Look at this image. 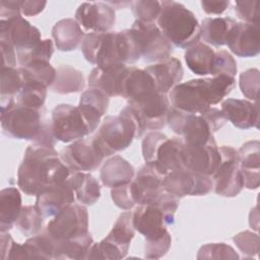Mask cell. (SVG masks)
I'll list each match as a JSON object with an SVG mask.
<instances>
[{
    "instance_id": "1",
    "label": "cell",
    "mask_w": 260,
    "mask_h": 260,
    "mask_svg": "<svg viewBox=\"0 0 260 260\" xmlns=\"http://www.w3.org/2000/svg\"><path fill=\"white\" fill-rule=\"evenodd\" d=\"M71 171L54 147L30 144L18 167L17 185L26 195L37 196L49 187L66 181Z\"/></svg>"
},
{
    "instance_id": "2",
    "label": "cell",
    "mask_w": 260,
    "mask_h": 260,
    "mask_svg": "<svg viewBox=\"0 0 260 260\" xmlns=\"http://www.w3.org/2000/svg\"><path fill=\"white\" fill-rule=\"evenodd\" d=\"M235 86L236 79L230 75L191 79L177 84L170 92V100L175 109L201 114L221 102Z\"/></svg>"
},
{
    "instance_id": "3",
    "label": "cell",
    "mask_w": 260,
    "mask_h": 260,
    "mask_svg": "<svg viewBox=\"0 0 260 260\" xmlns=\"http://www.w3.org/2000/svg\"><path fill=\"white\" fill-rule=\"evenodd\" d=\"M86 61L95 66L133 64L140 58L138 45L131 29L108 32H88L81 43Z\"/></svg>"
},
{
    "instance_id": "4",
    "label": "cell",
    "mask_w": 260,
    "mask_h": 260,
    "mask_svg": "<svg viewBox=\"0 0 260 260\" xmlns=\"http://www.w3.org/2000/svg\"><path fill=\"white\" fill-rule=\"evenodd\" d=\"M146 128L137 112L129 105L117 116H107L91 141L106 156L126 149L135 138H140Z\"/></svg>"
},
{
    "instance_id": "5",
    "label": "cell",
    "mask_w": 260,
    "mask_h": 260,
    "mask_svg": "<svg viewBox=\"0 0 260 260\" xmlns=\"http://www.w3.org/2000/svg\"><path fill=\"white\" fill-rule=\"evenodd\" d=\"M157 26L174 46L189 49L200 40V24L195 14L176 1H161Z\"/></svg>"
},
{
    "instance_id": "6",
    "label": "cell",
    "mask_w": 260,
    "mask_h": 260,
    "mask_svg": "<svg viewBox=\"0 0 260 260\" xmlns=\"http://www.w3.org/2000/svg\"><path fill=\"white\" fill-rule=\"evenodd\" d=\"M178 197L164 192L154 201L137 205L132 212V223L145 241H156L168 233V226L175 221V213L179 205Z\"/></svg>"
},
{
    "instance_id": "7",
    "label": "cell",
    "mask_w": 260,
    "mask_h": 260,
    "mask_svg": "<svg viewBox=\"0 0 260 260\" xmlns=\"http://www.w3.org/2000/svg\"><path fill=\"white\" fill-rule=\"evenodd\" d=\"M45 109H32L18 105L14 98L1 105V127L9 137L35 141L45 128L47 120L44 119Z\"/></svg>"
},
{
    "instance_id": "8",
    "label": "cell",
    "mask_w": 260,
    "mask_h": 260,
    "mask_svg": "<svg viewBox=\"0 0 260 260\" xmlns=\"http://www.w3.org/2000/svg\"><path fill=\"white\" fill-rule=\"evenodd\" d=\"M183 145L182 138H169L157 131L147 133L142 140L145 165L164 178L171 172L183 168L181 159Z\"/></svg>"
},
{
    "instance_id": "9",
    "label": "cell",
    "mask_w": 260,
    "mask_h": 260,
    "mask_svg": "<svg viewBox=\"0 0 260 260\" xmlns=\"http://www.w3.org/2000/svg\"><path fill=\"white\" fill-rule=\"evenodd\" d=\"M135 235L132 223V212L120 214L109 235L99 243L91 245L86 259L116 260L125 258Z\"/></svg>"
},
{
    "instance_id": "10",
    "label": "cell",
    "mask_w": 260,
    "mask_h": 260,
    "mask_svg": "<svg viewBox=\"0 0 260 260\" xmlns=\"http://www.w3.org/2000/svg\"><path fill=\"white\" fill-rule=\"evenodd\" d=\"M51 126L56 140L65 143L82 139L93 132L79 107L68 104L54 108Z\"/></svg>"
},
{
    "instance_id": "11",
    "label": "cell",
    "mask_w": 260,
    "mask_h": 260,
    "mask_svg": "<svg viewBox=\"0 0 260 260\" xmlns=\"http://www.w3.org/2000/svg\"><path fill=\"white\" fill-rule=\"evenodd\" d=\"M53 242H61L88 233V213L82 204L72 203L53 216L43 230Z\"/></svg>"
},
{
    "instance_id": "12",
    "label": "cell",
    "mask_w": 260,
    "mask_h": 260,
    "mask_svg": "<svg viewBox=\"0 0 260 260\" xmlns=\"http://www.w3.org/2000/svg\"><path fill=\"white\" fill-rule=\"evenodd\" d=\"M167 123L175 133L182 136L185 144H205L214 139V131L202 113L191 114L171 108Z\"/></svg>"
},
{
    "instance_id": "13",
    "label": "cell",
    "mask_w": 260,
    "mask_h": 260,
    "mask_svg": "<svg viewBox=\"0 0 260 260\" xmlns=\"http://www.w3.org/2000/svg\"><path fill=\"white\" fill-rule=\"evenodd\" d=\"M130 29L145 62L157 63L171 57L173 45L165 38L154 22L135 20Z\"/></svg>"
},
{
    "instance_id": "14",
    "label": "cell",
    "mask_w": 260,
    "mask_h": 260,
    "mask_svg": "<svg viewBox=\"0 0 260 260\" xmlns=\"http://www.w3.org/2000/svg\"><path fill=\"white\" fill-rule=\"evenodd\" d=\"M218 149L220 162L211 176L214 192L223 197H235L244 188V179L238 160V150L226 145L220 146Z\"/></svg>"
},
{
    "instance_id": "15",
    "label": "cell",
    "mask_w": 260,
    "mask_h": 260,
    "mask_svg": "<svg viewBox=\"0 0 260 260\" xmlns=\"http://www.w3.org/2000/svg\"><path fill=\"white\" fill-rule=\"evenodd\" d=\"M42 41L40 30L21 15L0 19V42L10 45L16 55L29 52Z\"/></svg>"
},
{
    "instance_id": "16",
    "label": "cell",
    "mask_w": 260,
    "mask_h": 260,
    "mask_svg": "<svg viewBox=\"0 0 260 260\" xmlns=\"http://www.w3.org/2000/svg\"><path fill=\"white\" fill-rule=\"evenodd\" d=\"M127 105L137 112L146 129L158 130L166 126L171 109L167 94L157 90H150L129 100Z\"/></svg>"
},
{
    "instance_id": "17",
    "label": "cell",
    "mask_w": 260,
    "mask_h": 260,
    "mask_svg": "<svg viewBox=\"0 0 260 260\" xmlns=\"http://www.w3.org/2000/svg\"><path fill=\"white\" fill-rule=\"evenodd\" d=\"M162 187L167 193L182 198L206 195L212 190L213 182L209 176L196 174L181 168L164 177Z\"/></svg>"
},
{
    "instance_id": "18",
    "label": "cell",
    "mask_w": 260,
    "mask_h": 260,
    "mask_svg": "<svg viewBox=\"0 0 260 260\" xmlns=\"http://www.w3.org/2000/svg\"><path fill=\"white\" fill-rule=\"evenodd\" d=\"M182 166L184 169L211 177L220 162V152L215 140L205 144H185L181 151Z\"/></svg>"
},
{
    "instance_id": "19",
    "label": "cell",
    "mask_w": 260,
    "mask_h": 260,
    "mask_svg": "<svg viewBox=\"0 0 260 260\" xmlns=\"http://www.w3.org/2000/svg\"><path fill=\"white\" fill-rule=\"evenodd\" d=\"M60 158L71 172H91L98 169L105 156L90 140L79 139L64 147Z\"/></svg>"
},
{
    "instance_id": "20",
    "label": "cell",
    "mask_w": 260,
    "mask_h": 260,
    "mask_svg": "<svg viewBox=\"0 0 260 260\" xmlns=\"http://www.w3.org/2000/svg\"><path fill=\"white\" fill-rule=\"evenodd\" d=\"M75 20L88 32H108L115 25V9L107 2H83L75 12Z\"/></svg>"
},
{
    "instance_id": "21",
    "label": "cell",
    "mask_w": 260,
    "mask_h": 260,
    "mask_svg": "<svg viewBox=\"0 0 260 260\" xmlns=\"http://www.w3.org/2000/svg\"><path fill=\"white\" fill-rule=\"evenodd\" d=\"M162 179L146 165L141 167L133 180L128 183L135 206L150 203L166 192L162 187Z\"/></svg>"
},
{
    "instance_id": "22",
    "label": "cell",
    "mask_w": 260,
    "mask_h": 260,
    "mask_svg": "<svg viewBox=\"0 0 260 260\" xmlns=\"http://www.w3.org/2000/svg\"><path fill=\"white\" fill-rule=\"evenodd\" d=\"M74 201L75 194L67 179L37 195L35 205L44 217H52L74 203Z\"/></svg>"
},
{
    "instance_id": "23",
    "label": "cell",
    "mask_w": 260,
    "mask_h": 260,
    "mask_svg": "<svg viewBox=\"0 0 260 260\" xmlns=\"http://www.w3.org/2000/svg\"><path fill=\"white\" fill-rule=\"evenodd\" d=\"M226 45L238 57H255L260 52V38L258 24L237 22L232 28Z\"/></svg>"
},
{
    "instance_id": "24",
    "label": "cell",
    "mask_w": 260,
    "mask_h": 260,
    "mask_svg": "<svg viewBox=\"0 0 260 260\" xmlns=\"http://www.w3.org/2000/svg\"><path fill=\"white\" fill-rule=\"evenodd\" d=\"M128 67L125 64L95 66L88 75V86L102 90L109 98L121 96L123 80Z\"/></svg>"
},
{
    "instance_id": "25",
    "label": "cell",
    "mask_w": 260,
    "mask_h": 260,
    "mask_svg": "<svg viewBox=\"0 0 260 260\" xmlns=\"http://www.w3.org/2000/svg\"><path fill=\"white\" fill-rule=\"evenodd\" d=\"M220 111L226 121L232 122L239 129L258 127L259 109L257 104L246 100L228 99L221 103Z\"/></svg>"
},
{
    "instance_id": "26",
    "label": "cell",
    "mask_w": 260,
    "mask_h": 260,
    "mask_svg": "<svg viewBox=\"0 0 260 260\" xmlns=\"http://www.w3.org/2000/svg\"><path fill=\"white\" fill-rule=\"evenodd\" d=\"M144 69L152 77L156 89L165 94L180 83L184 74L181 61L174 57L149 65Z\"/></svg>"
},
{
    "instance_id": "27",
    "label": "cell",
    "mask_w": 260,
    "mask_h": 260,
    "mask_svg": "<svg viewBox=\"0 0 260 260\" xmlns=\"http://www.w3.org/2000/svg\"><path fill=\"white\" fill-rule=\"evenodd\" d=\"M238 160L244 179V187L257 189L260 183V143L258 140L244 143L238 150Z\"/></svg>"
},
{
    "instance_id": "28",
    "label": "cell",
    "mask_w": 260,
    "mask_h": 260,
    "mask_svg": "<svg viewBox=\"0 0 260 260\" xmlns=\"http://www.w3.org/2000/svg\"><path fill=\"white\" fill-rule=\"evenodd\" d=\"M134 176L132 165L120 155H114L107 159L100 171V179L103 185L109 188L128 184L133 180Z\"/></svg>"
},
{
    "instance_id": "29",
    "label": "cell",
    "mask_w": 260,
    "mask_h": 260,
    "mask_svg": "<svg viewBox=\"0 0 260 260\" xmlns=\"http://www.w3.org/2000/svg\"><path fill=\"white\" fill-rule=\"evenodd\" d=\"M78 107L94 131L99 127L102 117L107 113L109 96L98 88L89 87L81 93Z\"/></svg>"
},
{
    "instance_id": "30",
    "label": "cell",
    "mask_w": 260,
    "mask_h": 260,
    "mask_svg": "<svg viewBox=\"0 0 260 260\" xmlns=\"http://www.w3.org/2000/svg\"><path fill=\"white\" fill-rule=\"evenodd\" d=\"M52 37L59 51L69 52L76 50L81 45L85 34L75 19L64 18L54 24Z\"/></svg>"
},
{
    "instance_id": "31",
    "label": "cell",
    "mask_w": 260,
    "mask_h": 260,
    "mask_svg": "<svg viewBox=\"0 0 260 260\" xmlns=\"http://www.w3.org/2000/svg\"><path fill=\"white\" fill-rule=\"evenodd\" d=\"M68 181L74 191L75 199L82 205H93L101 197L99 181L86 172H71Z\"/></svg>"
},
{
    "instance_id": "32",
    "label": "cell",
    "mask_w": 260,
    "mask_h": 260,
    "mask_svg": "<svg viewBox=\"0 0 260 260\" xmlns=\"http://www.w3.org/2000/svg\"><path fill=\"white\" fill-rule=\"evenodd\" d=\"M237 21L232 17H207L200 24V38L204 43L220 47L226 45L228 37Z\"/></svg>"
},
{
    "instance_id": "33",
    "label": "cell",
    "mask_w": 260,
    "mask_h": 260,
    "mask_svg": "<svg viewBox=\"0 0 260 260\" xmlns=\"http://www.w3.org/2000/svg\"><path fill=\"white\" fill-rule=\"evenodd\" d=\"M215 57L216 51L207 44L200 42L187 49L184 55L188 68L201 76L212 74Z\"/></svg>"
},
{
    "instance_id": "34",
    "label": "cell",
    "mask_w": 260,
    "mask_h": 260,
    "mask_svg": "<svg viewBox=\"0 0 260 260\" xmlns=\"http://www.w3.org/2000/svg\"><path fill=\"white\" fill-rule=\"evenodd\" d=\"M21 195L15 187L0 192V231L7 233L15 224L21 211Z\"/></svg>"
},
{
    "instance_id": "35",
    "label": "cell",
    "mask_w": 260,
    "mask_h": 260,
    "mask_svg": "<svg viewBox=\"0 0 260 260\" xmlns=\"http://www.w3.org/2000/svg\"><path fill=\"white\" fill-rule=\"evenodd\" d=\"M92 244L93 239L89 233L66 241L53 242V259H86L87 253Z\"/></svg>"
},
{
    "instance_id": "36",
    "label": "cell",
    "mask_w": 260,
    "mask_h": 260,
    "mask_svg": "<svg viewBox=\"0 0 260 260\" xmlns=\"http://www.w3.org/2000/svg\"><path fill=\"white\" fill-rule=\"evenodd\" d=\"M85 86L84 76L81 71L70 65H61L56 70V78L51 85V90L60 94L81 91Z\"/></svg>"
},
{
    "instance_id": "37",
    "label": "cell",
    "mask_w": 260,
    "mask_h": 260,
    "mask_svg": "<svg viewBox=\"0 0 260 260\" xmlns=\"http://www.w3.org/2000/svg\"><path fill=\"white\" fill-rule=\"evenodd\" d=\"M23 81L41 82L47 87H51L56 78V69L46 60H32L18 67Z\"/></svg>"
},
{
    "instance_id": "38",
    "label": "cell",
    "mask_w": 260,
    "mask_h": 260,
    "mask_svg": "<svg viewBox=\"0 0 260 260\" xmlns=\"http://www.w3.org/2000/svg\"><path fill=\"white\" fill-rule=\"evenodd\" d=\"M48 88L41 82L24 81L22 88L14 96V100L20 106L41 110L44 109Z\"/></svg>"
},
{
    "instance_id": "39",
    "label": "cell",
    "mask_w": 260,
    "mask_h": 260,
    "mask_svg": "<svg viewBox=\"0 0 260 260\" xmlns=\"http://www.w3.org/2000/svg\"><path fill=\"white\" fill-rule=\"evenodd\" d=\"M44 218L36 205H26L22 206L15 225L22 235L32 237L43 231Z\"/></svg>"
},
{
    "instance_id": "40",
    "label": "cell",
    "mask_w": 260,
    "mask_h": 260,
    "mask_svg": "<svg viewBox=\"0 0 260 260\" xmlns=\"http://www.w3.org/2000/svg\"><path fill=\"white\" fill-rule=\"evenodd\" d=\"M19 68L1 67V103L14 98L23 86Z\"/></svg>"
},
{
    "instance_id": "41",
    "label": "cell",
    "mask_w": 260,
    "mask_h": 260,
    "mask_svg": "<svg viewBox=\"0 0 260 260\" xmlns=\"http://www.w3.org/2000/svg\"><path fill=\"white\" fill-rule=\"evenodd\" d=\"M131 8L136 20L143 22H154L161 10L160 2L151 0L133 1L131 2Z\"/></svg>"
},
{
    "instance_id": "42",
    "label": "cell",
    "mask_w": 260,
    "mask_h": 260,
    "mask_svg": "<svg viewBox=\"0 0 260 260\" xmlns=\"http://www.w3.org/2000/svg\"><path fill=\"white\" fill-rule=\"evenodd\" d=\"M198 259H239V255L224 243H211L200 248Z\"/></svg>"
},
{
    "instance_id": "43",
    "label": "cell",
    "mask_w": 260,
    "mask_h": 260,
    "mask_svg": "<svg viewBox=\"0 0 260 260\" xmlns=\"http://www.w3.org/2000/svg\"><path fill=\"white\" fill-rule=\"evenodd\" d=\"M54 53V47L51 40H43L36 48L24 54L16 55L17 61L20 66L32 61V60H46L50 61Z\"/></svg>"
},
{
    "instance_id": "44",
    "label": "cell",
    "mask_w": 260,
    "mask_h": 260,
    "mask_svg": "<svg viewBox=\"0 0 260 260\" xmlns=\"http://www.w3.org/2000/svg\"><path fill=\"white\" fill-rule=\"evenodd\" d=\"M259 70L256 68L248 69L240 74V88L242 93L253 101H257L259 89Z\"/></svg>"
},
{
    "instance_id": "45",
    "label": "cell",
    "mask_w": 260,
    "mask_h": 260,
    "mask_svg": "<svg viewBox=\"0 0 260 260\" xmlns=\"http://www.w3.org/2000/svg\"><path fill=\"white\" fill-rule=\"evenodd\" d=\"M238 71L237 61L234 57L224 50L216 51V57L214 62V67L212 71V76L217 75H230L235 76Z\"/></svg>"
},
{
    "instance_id": "46",
    "label": "cell",
    "mask_w": 260,
    "mask_h": 260,
    "mask_svg": "<svg viewBox=\"0 0 260 260\" xmlns=\"http://www.w3.org/2000/svg\"><path fill=\"white\" fill-rule=\"evenodd\" d=\"M172 238L169 232L156 241H145L144 257L147 259H159L170 250Z\"/></svg>"
},
{
    "instance_id": "47",
    "label": "cell",
    "mask_w": 260,
    "mask_h": 260,
    "mask_svg": "<svg viewBox=\"0 0 260 260\" xmlns=\"http://www.w3.org/2000/svg\"><path fill=\"white\" fill-rule=\"evenodd\" d=\"M233 241L237 247L248 256L257 255L259 252V237L249 231L237 234L233 238Z\"/></svg>"
},
{
    "instance_id": "48",
    "label": "cell",
    "mask_w": 260,
    "mask_h": 260,
    "mask_svg": "<svg viewBox=\"0 0 260 260\" xmlns=\"http://www.w3.org/2000/svg\"><path fill=\"white\" fill-rule=\"evenodd\" d=\"M258 1H236L235 12L246 23L258 24Z\"/></svg>"
},
{
    "instance_id": "49",
    "label": "cell",
    "mask_w": 260,
    "mask_h": 260,
    "mask_svg": "<svg viewBox=\"0 0 260 260\" xmlns=\"http://www.w3.org/2000/svg\"><path fill=\"white\" fill-rule=\"evenodd\" d=\"M111 197L115 205L123 210H130L135 206L128 184L112 188Z\"/></svg>"
},
{
    "instance_id": "50",
    "label": "cell",
    "mask_w": 260,
    "mask_h": 260,
    "mask_svg": "<svg viewBox=\"0 0 260 260\" xmlns=\"http://www.w3.org/2000/svg\"><path fill=\"white\" fill-rule=\"evenodd\" d=\"M18 15H21L20 1H0V19H8Z\"/></svg>"
},
{
    "instance_id": "51",
    "label": "cell",
    "mask_w": 260,
    "mask_h": 260,
    "mask_svg": "<svg viewBox=\"0 0 260 260\" xmlns=\"http://www.w3.org/2000/svg\"><path fill=\"white\" fill-rule=\"evenodd\" d=\"M47 5V1H20V11L22 15L35 16L41 13Z\"/></svg>"
},
{
    "instance_id": "52",
    "label": "cell",
    "mask_w": 260,
    "mask_h": 260,
    "mask_svg": "<svg viewBox=\"0 0 260 260\" xmlns=\"http://www.w3.org/2000/svg\"><path fill=\"white\" fill-rule=\"evenodd\" d=\"M230 1H201V7L207 14H221L229 7Z\"/></svg>"
},
{
    "instance_id": "53",
    "label": "cell",
    "mask_w": 260,
    "mask_h": 260,
    "mask_svg": "<svg viewBox=\"0 0 260 260\" xmlns=\"http://www.w3.org/2000/svg\"><path fill=\"white\" fill-rule=\"evenodd\" d=\"M1 54H2V66L1 67H15L16 65V52L8 44L0 42Z\"/></svg>"
}]
</instances>
